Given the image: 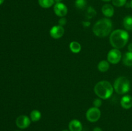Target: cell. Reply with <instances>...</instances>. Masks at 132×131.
Returning a JSON list of instances; mask_svg holds the SVG:
<instances>
[{
    "instance_id": "1",
    "label": "cell",
    "mask_w": 132,
    "mask_h": 131,
    "mask_svg": "<svg viewBox=\"0 0 132 131\" xmlns=\"http://www.w3.org/2000/svg\"><path fill=\"white\" fill-rule=\"evenodd\" d=\"M128 33L121 29L116 30L111 33L110 36L111 45L116 49H121L125 47L128 42Z\"/></svg>"
},
{
    "instance_id": "2",
    "label": "cell",
    "mask_w": 132,
    "mask_h": 131,
    "mask_svg": "<svg viewBox=\"0 0 132 131\" xmlns=\"http://www.w3.org/2000/svg\"><path fill=\"white\" fill-rule=\"evenodd\" d=\"M112 29V21L108 18H103L94 24L93 27V32L97 37H104L110 33Z\"/></svg>"
},
{
    "instance_id": "3",
    "label": "cell",
    "mask_w": 132,
    "mask_h": 131,
    "mask_svg": "<svg viewBox=\"0 0 132 131\" xmlns=\"http://www.w3.org/2000/svg\"><path fill=\"white\" fill-rule=\"evenodd\" d=\"M95 93L100 98L106 100L112 96L113 92V87L106 80L100 81L96 83L94 87Z\"/></svg>"
},
{
    "instance_id": "4",
    "label": "cell",
    "mask_w": 132,
    "mask_h": 131,
    "mask_svg": "<svg viewBox=\"0 0 132 131\" xmlns=\"http://www.w3.org/2000/svg\"><path fill=\"white\" fill-rule=\"evenodd\" d=\"M113 89L119 95L127 93L130 89V81L125 77H119L114 82Z\"/></svg>"
},
{
    "instance_id": "5",
    "label": "cell",
    "mask_w": 132,
    "mask_h": 131,
    "mask_svg": "<svg viewBox=\"0 0 132 131\" xmlns=\"http://www.w3.org/2000/svg\"><path fill=\"white\" fill-rule=\"evenodd\" d=\"M100 110L99 108L94 107H91L87 110L86 113V118L90 122H96L101 117Z\"/></svg>"
},
{
    "instance_id": "6",
    "label": "cell",
    "mask_w": 132,
    "mask_h": 131,
    "mask_svg": "<svg viewBox=\"0 0 132 131\" xmlns=\"http://www.w3.org/2000/svg\"><path fill=\"white\" fill-rule=\"evenodd\" d=\"M122 58V54L119 49H112L108 52L107 55L108 61L112 64H116L119 63Z\"/></svg>"
},
{
    "instance_id": "7",
    "label": "cell",
    "mask_w": 132,
    "mask_h": 131,
    "mask_svg": "<svg viewBox=\"0 0 132 131\" xmlns=\"http://www.w3.org/2000/svg\"><path fill=\"white\" fill-rule=\"evenodd\" d=\"M30 118L25 115H21L17 118L15 123L18 128L21 129H24L29 127L30 125Z\"/></svg>"
},
{
    "instance_id": "8",
    "label": "cell",
    "mask_w": 132,
    "mask_h": 131,
    "mask_svg": "<svg viewBox=\"0 0 132 131\" xmlns=\"http://www.w3.org/2000/svg\"><path fill=\"white\" fill-rule=\"evenodd\" d=\"M54 11L57 16L63 17L65 16L68 13V8L61 2L56 3L54 6Z\"/></svg>"
},
{
    "instance_id": "9",
    "label": "cell",
    "mask_w": 132,
    "mask_h": 131,
    "mask_svg": "<svg viewBox=\"0 0 132 131\" xmlns=\"http://www.w3.org/2000/svg\"><path fill=\"white\" fill-rule=\"evenodd\" d=\"M64 30L62 26L57 25L54 26L50 29V35L52 38L54 39H59L64 35Z\"/></svg>"
},
{
    "instance_id": "10",
    "label": "cell",
    "mask_w": 132,
    "mask_h": 131,
    "mask_svg": "<svg viewBox=\"0 0 132 131\" xmlns=\"http://www.w3.org/2000/svg\"><path fill=\"white\" fill-rule=\"evenodd\" d=\"M70 131H82V126L81 122L77 119L70 121L68 125Z\"/></svg>"
},
{
    "instance_id": "11",
    "label": "cell",
    "mask_w": 132,
    "mask_h": 131,
    "mask_svg": "<svg viewBox=\"0 0 132 131\" xmlns=\"http://www.w3.org/2000/svg\"><path fill=\"white\" fill-rule=\"evenodd\" d=\"M121 105L122 108L125 109H128L132 107V97L130 95L124 96L121 98Z\"/></svg>"
},
{
    "instance_id": "12",
    "label": "cell",
    "mask_w": 132,
    "mask_h": 131,
    "mask_svg": "<svg viewBox=\"0 0 132 131\" xmlns=\"http://www.w3.org/2000/svg\"><path fill=\"white\" fill-rule=\"evenodd\" d=\"M102 12L107 17H111L114 14V8L110 4H105L102 7Z\"/></svg>"
},
{
    "instance_id": "13",
    "label": "cell",
    "mask_w": 132,
    "mask_h": 131,
    "mask_svg": "<svg viewBox=\"0 0 132 131\" xmlns=\"http://www.w3.org/2000/svg\"><path fill=\"white\" fill-rule=\"evenodd\" d=\"M122 62H123V64H125V66H132V52L129 51V52L126 53L123 56Z\"/></svg>"
},
{
    "instance_id": "14",
    "label": "cell",
    "mask_w": 132,
    "mask_h": 131,
    "mask_svg": "<svg viewBox=\"0 0 132 131\" xmlns=\"http://www.w3.org/2000/svg\"><path fill=\"white\" fill-rule=\"evenodd\" d=\"M70 49L74 53H78L81 50V46L79 42L73 41L70 44Z\"/></svg>"
},
{
    "instance_id": "15",
    "label": "cell",
    "mask_w": 132,
    "mask_h": 131,
    "mask_svg": "<svg viewBox=\"0 0 132 131\" xmlns=\"http://www.w3.org/2000/svg\"><path fill=\"white\" fill-rule=\"evenodd\" d=\"M123 25L127 30H132V16L128 15L124 18Z\"/></svg>"
},
{
    "instance_id": "16",
    "label": "cell",
    "mask_w": 132,
    "mask_h": 131,
    "mask_svg": "<svg viewBox=\"0 0 132 131\" xmlns=\"http://www.w3.org/2000/svg\"><path fill=\"white\" fill-rule=\"evenodd\" d=\"M97 68L101 72L107 71L110 68L109 62L106 61V60H102L99 63Z\"/></svg>"
},
{
    "instance_id": "17",
    "label": "cell",
    "mask_w": 132,
    "mask_h": 131,
    "mask_svg": "<svg viewBox=\"0 0 132 131\" xmlns=\"http://www.w3.org/2000/svg\"><path fill=\"white\" fill-rule=\"evenodd\" d=\"M30 117L32 121H38L41 118V113L38 110H33L30 114Z\"/></svg>"
},
{
    "instance_id": "18",
    "label": "cell",
    "mask_w": 132,
    "mask_h": 131,
    "mask_svg": "<svg viewBox=\"0 0 132 131\" xmlns=\"http://www.w3.org/2000/svg\"><path fill=\"white\" fill-rule=\"evenodd\" d=\"M54 0H38L39 5L44 8H48L54 4Z\"/></svg>"
},
{
    "instance_id": "19",
    "label": "cell",
    "mask_w": 132,
    "mask_h": 131,
    "mask_svg": "<svg viewBox=\"0 0 132 131\" xmlns=\"http://www.w3.org/2000/svg\"><path fill=\"white\" fill-rule=\"evenodd\" d=\"M95 14H96V12H95V9H94V8L91 7V6H89L87 8V10H86V17H87L88 19H90V18L92 17H94L95 15Z\"/></svg>"
},
{
    "instance_id": "20",
    "label": "cell",
    "mask_w": 132,
    "mask_h": 131,
    "mask_svg": "<svg viewBox=\"0 0 132 131\" xmlns=\"http://www.w3.org/2000/svg\"><path fill=\"white\" fill-rule=\"evenodd\" d=\"M76 6L79 9H84L86 6V0H76L75 2Z\"/></svg>"
},
{
    "instance_id": "21",
    "label": "cell",
    "mask_w": 132,
    "mask_h": 131,
    "mask_svg": "<svg viewBox=\"0 0 132 131\" xmlns=\"http://www.w3.org/2000/svg\"><path fill=\"white\" fill-rule=\"evenodd\" d=\"M127 0H112V3L114 6L117 7H121L126 4Z\"/></svg>"
},
{
    "instance_id": "22",
    "label": "cell",
    "mask_w": 132,
    "mask_h": 131,
    "mask_svg": "<svg viewBox=\"0 0 132 131\" xmlns=\"http://www.w3.org/2000/svg\"><path fill=\"white\" fill-rule=\"evenodd\" d=\"M93 104H94V107H97V108H99V107L101 106L102 105V101L101 99L99 98H96L94 100V103H93Z\"/></svg>"
},
{
    "instance_id": "23",
    "label": "cell",
    "mask_w": 132,
    "mask_h": 131,
    "mask_svg": "<svg viewBox=\"0 0 132 131\" xmlns=\"http://www.w3.org/2000/svg\"><path fill=\"white\" fill-rule=\"evenodd\" d=\"M58 23H59V25L62 26H63L65 25L66 23H67V19H66L65 18H64V17H61L59 20Z\"/></svg>"
},
{
    "instance_id": "24",
    "label": "cell",
    "mask_w": 132,
    "mask_h": 131,
    "mask_svg": "<svg viewBox=\"0 0 132 131\" xmlns=\"http://www.w3.org/2000/svg\"><path fill=\"white\" fill-rule=\"evenodd\" d=\"M128 49L129 51L132 52V43H130V44L128 45Z\"/></svg>"
},
{
    "instance_id": "25",
    "label": "cell",
    "mask_w": 132,
    "mask_h": 131,
    "mask_svg": "<svg viewBox=\"0 0 132 131\" xmlns=\"http://www.w3.org/2000/svg\"><path fill=\"white\" fill-rule=\"evenodd\" d=\"M93 131H103V130L100 128V127H95L94 128Z\"/></svg>"
},
{
    "instance_id": "26",
    "label": "cell",
    "mask_w": 132,
    "mask_h": 131,
    "mask_svg": "<svg viewBox=\"0 0 132 131\" xmlns=\"http://www.w3.org/2000/svg\"><path fill=\"white\" fill-rule=\"evenodd\" d=\"M62 1H63V0H54V1L56 3H61Z\"/></svg>"
},
{
    "instance_id": "27",
    "label": "cell",
    "mask_w": 132,
    "mask_h": 131,
    "mask_svg": "<svg viewBox=\"0 0 132 131\" xmlns=\"http://www.w3.org/2000/svg\"><path fill=\"white\" fill-rule=\"evenodd\" d=\"M3 2H4V0H0V5H1V4L3 3Z\"/></svg>"
},
{
    "instance_id": "28",
    "label": "cell",
    "mask_w": 132,
    "mask_h": 131,
    "mask_svg": "<svg viewBox=\"0 0 132 131\" xmlns=\"http://www.w3.org/2000/svg\"><path fill=\"white\" fill-rule=\"evenodd\" d=\"M130 7H131L132 8V0L131 1V2L130 3Z\"/></svg>"
},
{
    "instance_id": "29",
    "label": "cell",
    "mask_w": 132,
    "mask_h": 131,
    "mask_svg": "<svg viewBox=\"0 0 132 131\" xmlns=\"http://www.w3.org/2000/svg\"><path fill=\"white\" fill-rule=\"evenodd\" d=\"M102 1H105V2H107V1H111V0H102Z\"/></svg>"
},
{
    "instance_id": "30",
    "label": "cell",
    "mask_w": 132,
    "mask_h": 131,
    "mask_svg": "<svg viewBox=\"0 0 132 131\" xmlns=\"http://www.w3.org/2000/svg\"><path fill=\"white\" fill-rule=\"evenodd\" d=\"M63 131H70V130H63Z\"/></svg>"
}]
</instances>
